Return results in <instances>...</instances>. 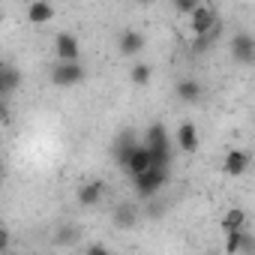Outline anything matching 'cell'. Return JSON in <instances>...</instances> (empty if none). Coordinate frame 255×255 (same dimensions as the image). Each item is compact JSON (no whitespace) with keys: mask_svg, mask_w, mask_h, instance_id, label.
Instances as JSON below:
<instances>
[{"mask_svg":"<svg viewBox=\"0 0 255 255\" xmlns=\"http://www.w3.org/2000/svg\"><path fill=\"white\" fill-rule=\"evenodd\" d=\"M102 192H105V183H102V180H90V183L78 186V204H81V207H93V204L102 198Z\"/></svg>","mask_w":255,"mask_h":255,"instance_id":"14","label":"cell"},{"mask_svg":"<svg viewBox=\"0 0 255 255\" xmlns=\"http://www.w3.org/2000/svg\"><path fill=\"white\" fill-rule=\"evenodd\" d=\"M204 255H213V252H204Z\"/></svg>","mask_w":255,"mask_h":255,"instance_id":"27","label":"cell"},{"mask_svg":"<svg viewBox=\"0 0 255 255\" xmlns=\"http://www.w3.org/2000/svg\"><path fill=\"white\" fill-rule=\"evenodd\" d=\"M231 57L237 63H243V66L255 63V36L252 33H237L231 39Z\"/></svg>","mask_w":255,"mask_h":255,"instance_id":"6","label":"cell"},{"mask_svg":"<svg viewBox=\"0 0 255 255\" xmlns=\"http://www.w3.org/2000/svg\"><path fill=\"white\" fill-rule=\"evenodd\" d=\"M177 99H183V102H198V99H201V84H198L195 78L177 81Z\"/></svg>","mask_w":255,"mask_h":255,"instance_id":"17","label":"cell"},{"mask_svg":"<svg viewBox=\"0 0 255 255\" xmlns=\"http://www.w3.org/2000/svg\"><path fill=\"white\" fill-rule=\"evenodd\" d=\"M195 6H198L195 0H174V9H177V12H189V15H192Z\"/></svg>","mask_w":255,"mask_h":255,"instance_id":"22","label":"cell"},{"mask_svg":"<svg viewBox=\"0 0 255 255\" xmlns=\"http://www.w3.org/2000/svg\"><path fill=\"white\" fill-rule=\"evenodd\" d=\"M6 120V99H0V123Z\"/></svg>","mask_w":255,"mask_h":255,"instance_id":"25","label":"cell"},{"mask_svg":"<svg viewBox=\"0 0 255 255\" xmlns=\"http://www.w3.org/2000/svg\"><path fill=\"white\" fill-rule=\"evenodd\" d=\"M177 144H180V150L183 153H195L198 150V129L192 123H180V129H177Z\"/></svg>","mask_w":255,"mask_h":255,"instance_id":"15","label":"cell"},{"mask_svg":"<svg viewBox=\"0 0 255 255\" xmlns=\"http://www.w3.org/2000/svg\"><path fill=\"white\" fill-rule=\"evenodd\" d=\"M78 237H81V228H78V225H60L57 234H54V240H57L60 246H75Z\"/></svg>","mask_w":255,"mask_h":255,"instance_id":"19","label":"cell"},{"mask_svg":"<svg viewBox=\"0 0 255 255\" xmlns=\"http://www.w3.org/2000/svg\"><path fill=\"white\" fill-rule=\"evenodd\" d=\"M54 51H57V63H75L81 54V42L72 33H57L54 36Z\"/></svg>","mask_w":255,"mask_h":255,"instance_id":"5","label":"cell"},{"mask_svg":"<svg viewBox=\"0 0 255 255\" xmlns=\"http://www.w3.org/2000/svg\"><path fill=\"white\" fill-rule=\"evenodd\" d=\"M54 18V6L45 3V0H33V3L27 6V21L30 24H45Z\"/></svg>","mask_w":255,"mask_h":255,"instance_id":"16","label":"cell"},{"mask_svg":"<svg viewBox=\"0 0 255 255\" xmlns=\"http://www.w3.org/2000/svg\"><path fill=\"white\" fill-rule=\"evenodd\" d=\"M21 84V72L9 63H0V99H6L12 90H18Z\"/></svg>","mask_w":255,"mask_h":255,"instance_id":"12","label":"cell"},{"mask_svg":"<svg viewBox=\"0 0 255 255\" xmlns=\"http://www.w3.org/2000/svg\"><path fill=\"white\" fill-rule=\"evenodd\" d=\"M144 147L150 150V165L153 168H171V135H168V129L162 123L147 126Z\"/></svg>","mask_w":255,"mask_h":255,"instance_id":"1","label":"cell"},{"mask_svg":"<svg viewBox=\"0 0 255 255\" xmlns=\"http://www.w3.org/2000/svg\"><path fill=\"white\" fill-rule=\"evenodd\" d=\"M150 75H153V69H150L147 63H135V66L129 69V81H132V84H138V87H141V84H147V81H150Z\"/></svg>","mask_w":255,"mask_h":255,"instance_id":"20","label":"cell"},{"mask_svg":"<svg viewBox=\"0 0 255 255\" xmlns=\"http://www.w3.org/2000/svg\"><path fill=\"white\" fill-rule=\"evenodd\" d=\"M216 36H219V27H216L213 33H207V36H195V42H192V51H195V54H204V51L213 45V39H216Z\"/></svg>","mask_w":255,"mask_h":255,"instance_id":"21","label":"cell"},{"mask_svg":"<svg viewBox=\"0 0 255 255\" xmlns=\"http://www.w3.org/2000/svg\"><path fill=\"white\" fill-rule=\"evenodd\" d=\"M243 225H246V210H240V207H231L225 216H222V231L228 234V231H243Z\"/></svg>","mask_w":255,"mask_h":255,"instance_id":"18","label":"cell"},{"mask_svg":"<svg viewBox=\"0 0 255 255\" xmlns=\"http://www.w3.org/2000/svg\"><path fill=\"white\" fill-rule=\"evenodd\" d=\"M249 165H252V156H249V150H240V147L228 150L225 159H222V171H225L228 177H240V174H246Z\"/></svg>","mask_w":255,"mask_h":255,"instance_id":"7","label":"cell"},{"mask_svg":"<svg viewBox=\"0 0 255 255\" xmlns=\"http://www.w3.org/2000/svg\"><path fill=\"white\" fill-rule=\"evenodd\" d=\"M87 78V69L75 60V63H54L51 69V81L57 87H72V84H81Z\"/></svg>","mask_w":255,"mask_h":255,"instance_id":"3","label":"cell"},{"mask_svg":"<svg viewBox=\"0 0 255 255\" xmlns=\"http://www.w3.org/2000/svg\"><path fill=\"white\" fill-rule=\"evenodd\" d=\"M117 48H120V54H123V57H135V54H141V51H144V33H141V30H135V27L123 30V33H120Z\"/></svg>","mask_w":255,"mask_h":255,"instance_id":"9","label":"cell"},{"mask_svg":"<svg viewBox=\"0 0 255 255\" xmlns=\"http://www.w3.org/2000/svg\"><path fill=\"white\" fill-rule=\"evenodd\" d=\"M216 27H219L216 9H213V6L198 3V6L192 9V33H195V36H207V33H213Z\"/></svg>","mask_w":255,"mask_h":255,"instance_id":"4","label":"cell"},{"mask_svg":"<svg viewBox=\"0 0 255 255\" xmlns=\"http://www.w3.org/2000/svg\"><path fill=\"white\" fill-rule=\"evenodd\" d=\"M147 168H150V150H147L144 144H138V147H135V153L126 159L123 171L129 174V177H135V174H141V171H147Z\"/></svg>","mask_w":255,"mask_h":255,"instance_id":"13","label":"cell"},{"mask_svg":"<svg viewBox=\"0 0 255 255\" xmlns=\"http://www.w3.org/2000/svg\"><path fill=\"white\" fill-rule=\"evenodd\" d=\"M0 174H3V162H0Z\"/></svg>","mask_w":255,"mask_h":255,"instance_id":"26","label":"cell"},{"mask_svg":"<svg viewBox=\"0 0 255 255\" xmlns=\"http://www.w3.org/2000/svg\"><path fill=\"white\" fill-rule=\"evenodd\" d=\"M135 147H138L135 132H132V129H126V132L114 141V159H117V165H126V159L135 153Z\"/></svg>","mask_w":255,"mask_h":255,"instance_id":"11","label":"cell"},{"mask_svg":"<svg viewBox=\"0 0 255 255\" xmlns=\"http://www.w3.org/2000/svg\"><path fill=\"white\" fill-rule=\"evenodd\" d=\"M168 180H171V168H153L150 165L147 171H141V174L132 177V186H135V192L141 198H156L168 186Z\"/></svg>","mask_w":255,"mask_h":255,"instance_id":"2","label":"cell"},{"mask_svg":"<svg viewBox=\"0 0 255 255\" xmlns=\"http://www.w3.org/2000/svg\"><path fill=\"white\" fill-rule=\"evenodd\" d=\"M84 255H114L108 246H102V243H93V246H87V252Z\"/></svg>","mask_w":255,"mask_h":255,"instance_id":"24","label":"cell"},{"mask_svg":"<svg viewBox=\"0 0 255 255\" xmlns=\"http://www.w3.org/2000/svg\"><path fill=\"white\" fill-rule=\"evenodd\" d=\"M138 216H141V207L135 204V201H120L117 204V210L111 213V222L117 225V228H135V222H138Z\"/></svg>","mask_w":255,"mask_h":255,"instance_id":"8","label":"cell"},{"mask_svg":"<svg viewBox=\"0 0 255 255\" xmlns=\"http://www.w3.org/2000/svg\"><path fill=\"white\" fill-rule=\"evenodd\" d=\"M225 252L228 255H252V234L249 231H228L225 234Z\"/></svg>","mask_w":255,"mask_h":255,"instance_id":"10","label":"cell"},{"mask_svg":"<svg viewBox=\"0 0 255 255\" xmlns=\"http://www.w3.org/2000/svg\"><path fill=\"white\" fill-rule=\"evenodd\" d=\"M9 240H12V234H9V228H3V225H0V255H3V252L9 249Z\"/></svg>","mask_w":255,"mask_h":255,"instance_id":"23","label":"cell"}]
</instances>
